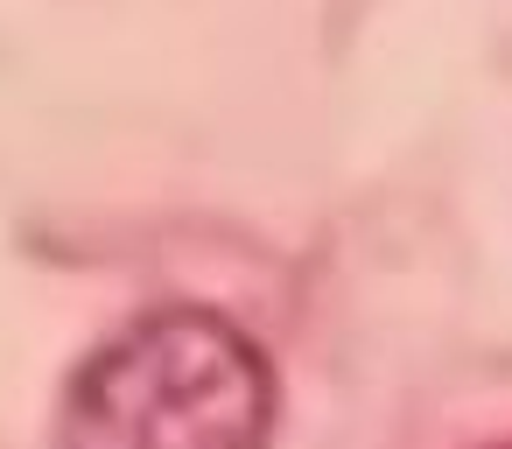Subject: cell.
Returning a JSON list of instances; mask_svg holds the SVG:
<instances>
[{"mask_svg":"<svg viewBox=\"0 0 512 449\" xmlns=\"http://www.w3.org/2000/svg\"><path fill=\"white\" fill-rule=\"evenodd\" d=\"M274 372L260 344L197 302L148 309L64 386L57 449H267Z\"/></svg>","mask_w":512,"mask_h":449,"instance_id":"obj_1","label":"cell"},{"mask_svg":"<svg viewBox=\"0 0 512 449\" xmlns=\"http://www.w3.org/2000/svg\"><path fill=\"white\" fill-rule=\"evenodd\" d=\"M505 449H512V442H505Z\"/></svg>","mask_w":512,"mask_h":449,"instance_id":"obj_2","label":"cell"}]
</instances>
